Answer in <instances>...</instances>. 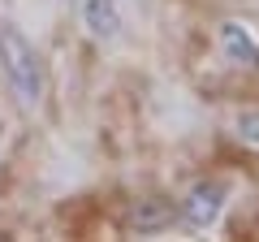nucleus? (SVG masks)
<instances>
[{"label": "nucleus", "instance_id": "nucleus-3", "mask_svg": "<svg viewBox=\"0 0 259 242\" xmlns=\"http://www.w3.org/2000/svg\"><path fill=\"white\" fill-rule=\"evenodd\" d=\"M82 26L91 30V39H100V44L117 39V30H121V5H117V0H82Z\"/></svg>", "mask_w": 259, "mask_h": 242}, {"label": "nucleus", "instance_id": "nucleus-6", "mask_svg": "<svg viewBox=\"0 0 259 242\" xmlns=\"http://www.w3.org/2000/svg\"><path fill=\"white\" fill-rule=\"evenodd\" d=\"M238 130L246 134V139L259 143V112H242V117H238Z\"/></svg>", "mask_w": 259, "mask_h": 242}, {"label": "nucleus", "instance_id": "nucleus-4", "mask_svg": "<svg viewBox=\"0 0 259 242\" xmlns=\"http://www.w3.org/2000/svg\"><path fill=\"white\" fill-rule=\"evenodd\" d=\"M221 52L242 69H259V44L250 39V30L242 22H225L221 26Z\"/></svg>", "mask_w": 259, "mask_h": 242}, {"label": "nucleus", "instance_id": "nucleus-5", "mask_svg": "<svg viewBox=\"0 0 259 242\" xmlns=\"http://www.w3.org/2000/svg\"><path fill=\"white\" fill-rule=\"evenodd\" d=\"M177 221V204L173 199H143L134 212H130V229H139V233H156L164 229V225Z\"/></svg>", "mask_w": 259, "mask_h": 242}, {"label": "nucleus", "instance_id": "nucleus-1", "mask_svg": "<svg viewBox=\"0 0 259 242\" xmlns=\"http://www.w3.org/2000/svg\"><path fill=\"white\" fill-rule=\"evenodd\" d=\"M0 74L9 78L13 95H18L26 108H35L44 100V65H39V52L30 48V39L18 26H0Z\"/></svg>", "mask_w": 259, "mask_h": 242}, {"label": "nucleus", "instance_id": "nucleus-2", "mask_svg": "<svg viewBox=\"0 0 259 242\" xmlns=\"http://www.w3.org/2000/svg\"><path fill=\"white\" fill-rule=\"evenodd\" d=\"M221 208H225V186L221 182H199V186L177 204V216H182L190 229H207V225H216Z\"/></svg>", "mask_w": 259, "mask_h": 242}]
</instances>
